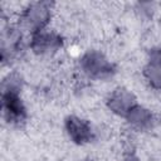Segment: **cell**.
Segmentation results:
<instances>
[{"label":"cell","instance_id":"cell-1","mask_svg":"<svg viewBox=\"0 0 161 161\" xmlns=\"http://www.w3.org/2000/svg\"><path fill=\"white\" fill-rule=\"evenodd\" d=\"M20 82L15 75H9L3 83V109L8 122L20 125L25 121V107L19 96Z\"/></svg>","mask_w":161,"mask_h":161},{"label":"cell","instance_id":"cell-2","mask_svg":"<svg viewBox=\"0 0 161 161\" xmlns=\"http://www.w3.org/2000/svg\"><path fill=\"white\" fill-rule=\"evenodd\" d=\"M50 19L49 4L48 3H36L30 5L20 18V23L29 30L35 34L43 30L47 23Z\"/></svg>","mask_w":161,"mask_h":161},{"label":"cell","instance_id":"cell-3","mask_svg":"<svg viewBox=\"0 0 161 161\" xmlns=\"http://www.w3.org/2000/svg\"><path fill=\"white\" fill-rule=\"evenodd\" d=\"M83 70L93 78H106L113 73L112 64L98 52H88L80 60Z\"/></svg>","mask_w":161,"mask_h":161},{"label":"cell","instance_id":"cell-4","mask_svg":"<svg viewBox=\"0 0 161 161\" xmlns=\"http://www.w3.org/2000/svg\"><path fill=\"white\" fill-rule=\"evenodd\" d=\"M136 99L132 96V93H130L128 91L123 89V88H118L116 89L109 99H108V106L109 108L116 112L119 116L127 117V114L131 112V109L136 106Z\"/></svg>","mask_w":161,"mask_h":161},{"label":"cell","instance_id":"cell-5","mask_svg":"<svg viewBox=\"0 0 161 161\" xmlns=\"http://www.w3.org/2000/svg\"><path fill=\"white\" fill-rule=\"evenodd\" d=\"M65 128L68 131L69 137L75 143H86L92 138V128L89 123L78 117L70 116L65 119Z\"/></svg>","mask_w":161,"mask_h":161},{"label":"cell","instance_id":"cell-6","mask_svg":"<svg viewBox=\"0 0 161 161\" xmlns=\"http://www.w3.org/2000/svg\"><path fill=\"white\" fill-rule=\"evenodd\" d=\"M62 47V38L54 33H36L31 40V49L38 54L55 52Z\"/></svg>","mask_w":161,"mask_h":161},{"label":"cell","instance_id":"cell-7","mask_svg":"<svg viewBox=\"0 0 161 161\" xmlns=\"http://www.w3.org/2000/svg\"><path fill=\"white\" fill-rule=\"evenodd\" d=\"M145 75L157 89H161V49H153L150 54L147 65L145 67Z\"/></svg>","mask_w":161,"mask_h":161},{"label":"cell","instance_id":"cell-8","mask_svg":"<svg viewBox=\"0 0 161 161\" xmlns=\"http://www.w3.org/2000/svg\"><path fill=\"white\" fill-rule=\"evenodd\" d=\"M127 118L131 123H133L135 126H137L140 128L150 127L151 122H152V114L147 109L140 107L138 104H136L131 109V112L127 114Z\"/></svg>","mask_w":161,"mask_h":161},{"label":"cell","instance_id":"cell-9","mask_svg":"<svg viewBox=\"0 0 161 161\" xmlns=\"http://www.w3.org/2000/svg\"><path fill=\"white\" fill-rule=\"evenodd\" d=\"M125 161H138V158L135 157V156H128V157L125 158Z\"/></svg>","mask_w":161,"mask_h":161}]
</instances>
